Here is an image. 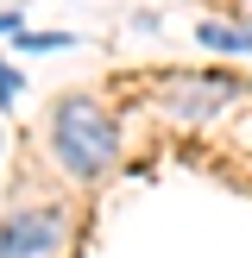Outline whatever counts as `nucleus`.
I'll list each match as a JSON object with an SVG mask.
<instances>
[{
  "label": "nucleus",
  "mask_w": 252,
  "mask_h": 258,
  "mask_svg": "<svg viewBox=\"0 0 252 258\" xmlns=\"http://www.w3.org/2000/svg\"><path fill=\"white\" fill-rule=\"evenodd\" d=\"M50 139H57L63 170H76V176H101V170L113 164V151H120L113 120H107V113H101L88 95L57 101V113H50Z\"/></svg>",
  "instance_id": "nucleus-1"
},
{
  "label": "nucleus",
  "mask_w": 252,
  "mask_h": 258,
  "mask_svg": "<svg viewBox=\"0 0 252 258\" xmlns=\"http://www.w3.org/2000/svg\"><path fill=\"white\" fill-rule=\"evenodd\" d=\"M63 252V214L57 208H19L0 227V258H57Z\"/></svg>",
  "instance_id": "nucleus-2"
},
{
  "label": "nucleus",
  "mask_w": 252,
  "mask_h": 258,
  "mask_svg": "<svg viewBox=\"0 0 252 258\" xmlns=\"http://www.w3.org/2000/svg\"><path fill=\"white\" fill-rule=\"evenodd\" d=\"M233 95L239 88L227 82V76H176V82L164 88V107L183 113V120H208V113H221Z\"/></svg>",
  "instance_id": "nucleus-3"
},
{
  "label": "nucleus",
  "mask_w": 252,
  "mask_h": 258,
  "mask_svg": "<svg viewBox=\"0 0 252 258\" xmlns=\"http://www.w3.org/2000/svg\"><path fill=\"white\" fill-rule=\"evenodd\" d=\"M202 44H214V50H252V32H239V25H202Z\"/></svg>",
  "instance_id": "nucleus-4"
},
{
  "label": "nucleus",
  "mask_w": 252,
  "mask_h": 258,
  "mask_svg": "<svg viewBox=\"0 0 252 258\" xmlns=\"http://www.w3.org/2000/svg\"><path fill=\"white\" fill-rule=\"evenodd\" d=\"M63 44H70L63 32H25V50H63Z\"/></svg>",
  "instance_id": "nucleus-5"
},
{
  "label": "nucleus",
  "mask_w": 252,
  "mask_h": 258,
  "mask_svg": "<svg viewBox=\"0 0 252 258\" xmlns=\"http://www.w3.org/2000/svg\"><path fill=\"white\" fill-rule=\"evenodd\" d=\"M13 95H19V76H13L7 63H0V101H13Z\"/></svg>",
  "instance_id": "nucleus-6"
},
{
  "label": "nucleus",
  "mask_w": 252,
  "mask_h": 258,
  "mask_svg": "<svg viewBox=\"0 0 252 258\" xmlns=\"http://www.w3.org/2000/svg\"><path fill=\"white\" fill-rule=\"evenodd\" d=\"M13 25H19V19H13V13H0V32H13Z\"/></svg>",
  "instance_id": "nucleus-7"
}]
</instances>
